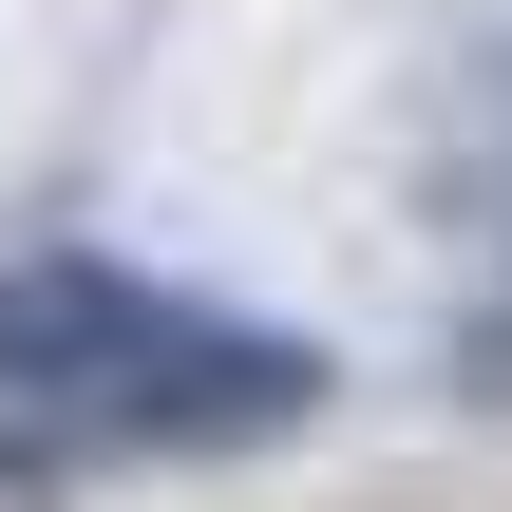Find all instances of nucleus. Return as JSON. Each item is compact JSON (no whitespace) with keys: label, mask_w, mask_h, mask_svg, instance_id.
<instances>
[{"label":"nucleus","mask_w":512,"mask_h":512,"mask_svg":"<svg viewBox=\"0 0 512 512\" xmlns=\"http://www.w3.org/2000/svg\"><path fill=\"white\" fill-rule=\"evenodd\" d=\"M475 380L512 399V95H494V152H475Z\"/></svg>","instance_id":"f03ea898"},{"label":"nucleus","mask_w":512,"mask_h":512,"mask_svg":"<svg viewBox=\"0 0 512 512\" xmlns=\"http://www.w3.org/2000/svg\"><path fill=\"white\" fill-rule=\"evenodd\" d=\"M323 361L209 285L152 266H0V475H76V456H228L266 418H304Z\"/></svg>","instance_id":"f257e3e1"}]
</instances>
